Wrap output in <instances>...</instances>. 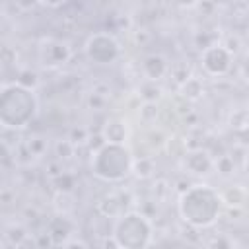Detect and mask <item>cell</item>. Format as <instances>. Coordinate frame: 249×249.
Segmentation results:
<instances>
[{"mask_svg":"<svg viewBox=\"0 0 249 249\" xmlns=\"http://www.w3.org/2000/svg\"><path fill=\"white\" fill-rule=\"evenodd\" d=\"M200 62H202V68L208 76H226L231 68V62H233V53L226 49V45H220V43H210L208 47L202 49V54H200Z\"/></svg>","mask_w":249,"mask_h":249,"instance_id":"8992f818","label":"cell"},{"mask_svg":"<svg viewBox=\"0 0 249 249\" xmlns=\"http://www.w3.org/2000/svg\"><path fill=\"white\" fill-rule=\"evenodd\" d=\"M152 235H154V226L140 212L121 214L113 226V239L117 247L140 249L152 243Z\"/></svg>","mask_w":249,"mask_h":249,"instance_id":"277c9868","label":"cell"},{"mask_svg":"<svg viewBox=\"0 0 249 249\" xmlns=\"http://www.w3.org/2000/svg\"><path fill=\"white\" fill-rule=\"evenodd\" d=\"M84 53L95 64H113L121 56V45L109 33H93L86 41Z\"/></svg>","mask_w":249,"mask_h":249,"instance_id":"5b68a950","label":"cell"},{"mask_svg":"<svg viewBox=\"0 0 249 249\" xmlns=\"http://www.w3.org/2000/svg\"><path fill=\"white\" fill-rule=\"evenodd\" d=\"M142 72L150 82H158L169 72V64L161 54H148L142 62Z\"/></svg>","mask_w":249,"mask_h":249,"instance_id":"30bf717a","label":"cell"},{"mask_svg":"<svg viewBox=\"0 0 249 249\" xmlns=\"http://www.w3.org/2000/svg\"><path fill=\"white\" fill-rule=\"evenodd\" d=\"M72 233H74V226H72V222L64 214L54 218V220H51L49 230H47V237L54 245H64L72 237Z\"/></svg>","mask_w":249,"mask_h":249,"instance_id":"9c48e42d","label":"cell"},{"mask_svg":"<svg viewBox=\"0 0 249 249\" xmlns=\"http://www.w3.org/2000/svg\"><path fill=\"white\" fill-rule=\"evenodd\" d=\"M220 198H222V204L226 206H233V208H241L245 204V198H247V193L241 185H233V187H228L226 191L220 193Z\"/></svg>","mask_w":249,"mask_h":249,"instance_id":"4fadbf2b","label":"cell"},{"mask_svg":"<svg viewBox=\"0 0 249 249\" xmlns=\"http://www.w3.org/2000/svg\"><path fill=\"white\" fill-rule=\"evenodd\" d=\"M156 117H158V105H156V101H144V105L140 109V119L144 123H152Z\"/></svg>","mask_w":249,"mask_h":249,"instance_id":"2e32d148","label":"cell"},{"mask_svg":"<svg viewBox=\"0 0 249 249\" xmlns=\"http://www.w3.org/2000/svg\"><path fill=\"white\" fill-rule=\"evenodd\" d=\"M185 156V167L191 171V173H195V175H210L212 173V169H214V160H212V156L206 152V150H202V148H195V150H189V152H185L183 154Z\"/></svg>","mask_w":249,"mask_h":249,"instance_id":"ba28073f","label":"cell"},{"mask_svg":"<svg viewBox=\"0 0 249 249\" xmlns=\"http://www.w3.org/2000/svg\"><path fill=\"white\" fill-rule=\"evenodd\" d=\"M132 171H134L138 177H150L152 171H154V163H152L150 158L134 160V161H132Z\"/></svg>","mask_w":249,"mask_h":249,"instance_id":"9a60e30c","label":"cell"},{"mask_svg":"<svg viewBox=\"0 0 249 249\" xmlns=\"http://www.w3.org/2000/svg\"><path fill=\"white\" fill-rule=\"evenodd\" d=\"M14 2H16V6L21 8V10H31L33 6L39 4V0H14Z\"/></svg>","mask_w":249,"mask_h":249,"instance_id":"ac0fdd59","label":"cell"},{"mask_svg":"<svg viewBox=\"0 0 249 249\" xmlns=\"http://www.w3.org/2000/svg\"><path fill=\"white\" fill-rule=\"evenodd\" d=\"M68 0H39V4H43V6H49V8H58V6H62V4H66Z\"/></svg>","mask_w":249,"mask_h":249,"instance_id":"d6986e66","label":"cell"},{"mask_svg":"<svg viewBox=\"0 0 249 249\" xmlns=\"http://www.w3.org/2000/svg\"><path fill=\"white\" fill-rule=\"evenodd\" d=\"M222 198L210 185H193L179 198V214L193 228H208L222 214Z\"/></svg>","mask_w":249,"mask_h":249,"instance_id":"7a4b0ae2","label":"cell"},{"mask_svg":"<svg viewBox=\"0 0 249 249\" xmlns=\"http://www.w3.org/2000/svg\"><path fill=\"white\" fill-rule=\"evenodd\" d=\"M72 51L66 43L58 39H47L39 47V62L45 68H58L68 62Z\"/></svg>","mask_w":249,"mask_h":249,"instance_id":"52a82bcc","label":"cell"},{"mask_svg":"<svg viewBox=\"0 0 249 249\" xmlns=\"http://www.w3.org/2000/svg\"><path fill=\"white\" fill-rule=\"evenodd\" d=\"M37 109L39 103L33 88L19 82L0 86V126L21 130L35 119Z\"/></svg>","mask_w":249,"mask_h":249,"instance_id":"6da1fadb","label":"cell"},{"mask_svg":"<svg viewBox=\"0 0 249 249\" xmlns=\"http://www.w3.org/2000/svg\"><path fill=\"white\" fill-rule=\"evenodd\" d=\"M101 136H103L105 142L124 144V142H126V136H128V128H126L124 121H121V119H109V121L103 124Z\"/></svg>","mask_w":249,"mask_h":249,"instance_id":"7c38bea8","label":"cell"},{"mask_svg":"<svg viewBox=\"0 0 249 249\" xmlns=\"http://www.w3.org/2000/svg\"><path fill=\"white\" fill-rule=\"evenodd\" d=\"M8 237H10V241H12V243L19 245V243H21V241L27 237V233H25V230H23L21 226H14V228H10Z\"/></svg>","mask_w":249,"mask_h":249,"instance_id":"e0dca14e","label":"cell"},{"mask_svg":"<svg viewBox=\"0 0 249 249\" xmlns=\"http://www.w3.org/2000/svg\"><path fill=\"white\" fill-rule=\"evenodd\" d=\"M202 93H204V86H202V82L198 80V78H185L183 82H181V95L185 97V99H189V101H196V99H200L202 97Z\"/></svg>","mask_w":249,"mask_h":249,"instance_id":"5bb4252c","label":"cell"},{"mask_svg":"<svg viewBox=\"0 0 249 249\" xmlns=\"http://www.w3.org/2000/svg\"><path fill=\"white\" fill-rule=\"evenodd\" d=\"M126 204L128 202H123V193H111V195H105L99 202V212L105 216V218H119L121 214H124L126 210Z\"/></svg>","mask_w":249,"mask_h":249,"instance_id":"8fae6325","label":"cell"},{"mask_svg":"<svg viewBox=\"0 0 249 249\" xmlns=\"http://www.w3.org/2000/svg\"><path fill=\"white\" fill-rule=\"evenodd\" d=\"M132 152L124 144L105 142L93 152L91 158V171L95 177L107 183H115L124 179L132 171Z\"/></svg>","mask_w":249,"mask_h":249,"instance_id":"3957f363","label":"cell"}]
</instances>
